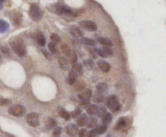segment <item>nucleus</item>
Listing matches in <instances>:
<instances>
[{"label": "nucleus", "instance_id": "obj_1", "mask_svg": "<svg viewBox=\"0 0 166 137\" xmlns=\"http://www.w3.org/2000/svg\"><path fill=\"white\" fill-rule=\"evenodd\" d=\"M10 45L14 52L19 56H24L26 55V46L24 44L22 40H20L19 38H15L14 40H12L10 42Z\"/></svg>", "mask_w": 166, "mask_h": 137}, {"label": "nucleus", "instance_id": "obj_2", "mask_svg": "<svg viewBox=\"0 0 166 137\" xmlns=\"http://www.w3.org/2000/svg\"><path fill=\"white\" fill-rule=\"evenodd\" d=\"M106 104L107 107L110 108V110L112 112H116V111H119L121 107L118 99L115 95H110V96L107 97L106 99Z\"/></svg>", "mask_w": 166, "mask_h": 137}, {"label": "nucleus", "instance_id": "obj_3", "mask_svg": "<svg viewBox=\"0 0 166 137\" xmlns=\"http://www.w3.org/2000/svg\"><path fill=\"white\" fill-rule=\"evenodd\" d=\"M25 112H26V110L24 107L20 104L13 105L8 109V113L12 116H15V117H21L25 114Z\"/></svg>", "mask_w": 166, "mask_h": 137}, {"label": "nucleus", "instance_id": "obj_4", "mask_svg": "<svg viewBox=\"0 0 166 137\" xmlns=\"http://www.w3.org/2000/svg\"><path fill=\"white\" fill-rule=\"evenodd\" d=\"M29 15L34 21H38L42 18L43 12L37 4H32L29 9Z\"/></svg>", "mask_w": 166, "mask_h": 137}, {"label": "nucleus", "instance_id": "obj_5", "mask_svg": "<svg viewBox=\"0 0 166 137\" xmlns=\"http://www.w3.org/2000/svg\"><path fill=\"white\" fill-rule=\"evenodd\" d=\"M26 121L28 125L36 127L39 125V115L36 112H32L26 115Z\"/></svg>", "mask_w": 166, "mask_h": 137}, {"label": "nucleus", "instance_id": "obj_6", "mask_svg": "<svg viewBox=\"0 0 166 137\" xmlns=\"http://www.w3.org/2000/svg\"><path fill=\"white\" fill-rule=\"evenodd\" d=\"M79 25L80 27H82L84 29L92 31V32H94V31L97 30V24L93 21H91V20H83V21H80L79 23Z\"/></svg>", "mask_w": 166, "mask_h": 137}, {"label": "nucleus", "instance_id": "obj_7", "mask_svg": "<svg viewBox=\"0 0 166 137\" xmlns=\"http://www.w3.org/2000/svg\"><path fill=\"white\" fill-rule=\"evenodd\" d=\"M106 130H107V126H106V124L104 123L103 125H101V126L97 127L92 128V130L88 134V136H96L97 135H101V134L106 132Z\"/></svg>", "mask_w": 166, "mask_h": 137}, {"label": "nucleus", "instance_id": "obj_8", "mask_svg": "<svg viewBox=\"0 0 166 137\" xmlns=\"http://www.w3.org/2000/svg\"><path fill=\"white\" fill-rule=\"evenodd\" d=\"M128 125V119L126 117H122L120 118L117 121V124H116V129L117 130H122L126 128Z\"/></svg>", "mask_w": 166, "mask_h": 137}, {"label": "nucleus", "instance_id": "obj_9", "mask_svg": "<svg viewBox=\"0 0 166 137\" xmlns=\"http://www.w3.org/2000/svg\"><path fill=\"white\" fill-rule=\"evenodd\" d=\"M97 65L101 69V70L102 72H104V73H108L110 70V68H111L110 64L108 63L107 61H102V60L99 61L98 62H97Z\"/></svg>", "mask_w": 166, "mask_h": 137}, {"label": "nucleus", "instance_id": "obj_10", "mask_svg": "<svg viewBox=\"0 0 166 137\" xmlns=\"http://www.w3.org/2000/svg\"><path fill=\"white\" fill-rule=\"evenodd\" d=\"M67 132L70 136H75L79 133V130H78V127L75 125V124H70L67 127Z\"/></svg>", "mask_w": 166, "mask_h": 137}, {"label": "nucleus", "instance_id": "obj_11", "mask_svg": "<svg viewBox=\"0 0 166 137\" xmlns=\"http://www.w3.org/2000/svg\"><path fill=\"white\" fill-rule=\"evenodd\" d=\"M58 64H59V66L64 70H68L69 68H70V63L67 61V58H65L63 56H61L58 59Z\"/></svg>", "mask_w": 166, "mask_h": 137}, {"label": "nucleus", "instance_id": "obj_12", "mask_svg": "<svg viewBox=\"0 0 166 137\" xmlns=\"http://www.w3.org/2000/svg\"><path fill=\"white\" fill-rule=\"evenodd\" d=\"M88 119V116L85 114H82L81 115H79V118L76 120V123L77 125L79 127H83L84 125L87 124Z\"/></svg>", "mask_w": 166, "mask_h": 137}, {"label": "nucleus", "instance_id": "obj_13", "mask_svg": "<svg viewBox=\"0 0 166 137\" xmlns=\"http://www.w3.org/2000/svg\"><path fill=\"white\" fill-rule=\"evenodd\" d=\"M10 28L9 23L5 20L0 19V33H6Z\"/></svg>", "mask_w": 166, "mask_h": 137}, {"label": "nucleus", "instance_id": "obj_14", "mask_svg": "<svg viewBox=\"0 0 166 137\" xmlns=\"http://www.w3.org/2000/svg\"><path fill=\"white\" fill-rule=\"evenodd\" d=\"M97 40V41H98L101 45H104V46H106V47H111V46L113 45L112 41H110V39L106 38V37H98Z\"/></svg>", "mask_w": 166, "mask_h": 137}, {"label": "nucleus", "instance_id": "obj_15", "mask_svg": "<svg viewBox=\"0 0 166 137\" xmlns=\"http://www.w3.org/2000/svg\"><path fill=\"white\" fill-rule=\"evenodd\" d=\"M78 97L80 99H90V98L92 97V90L89 89H85L80 93Z\"/></svg>", "mask_w": 166, "mask_h": 137}, {"label": "nucleus", "instance_id": "obj_16", "mask_svg": "<svg viewBox=\"0 0 166 137\" xmlns=\"http://www.w3.org/2000/svg\"><path fill=\"white\" fill-rule=\"evenodd\" d=\"M77 73L75 72V71L72 70L70 73H69V76H68L67 78V83L70 84V85H73L75 82H76V78H77Z\"/></svg>", "mask_w": 166, "mask_h": 137}, {"label": "nucleus", "instance_id": "obj_17", "mask_svg": "<svg viewBox=\"0 0 166 137\" xmlns=\"http://www.w3.org/2000/svg\"><path fill=\"white\" fill-rule=\"evenodd\" d=\"M61 50H62L63 54L66 56H71V55H72V50H71V48H70V47H69L67 45H66V44H63V45H61Z\"/></svg>", "mask_w": 166, "mask_h": 137}, {"label": "nucleus", "instance_id": "obj_18", "mask_svg": "<svg viewBox=\"0 0 166 137\" xmlns=\"http://www.w3.org/2000/svg\"><path fill=\"white\" fill-rule=\"evenodd\" d=\"M107 89H108V85L105 83V82H101V83H99L97 85V92L101 93V94H105L107 92Z\"/></svg>", "mask_w": 166, "mask_h": 137}, {"label": "nucleus", "instance_id": "obj_19", "mask_svg": "<svg viewBox=\"0 0 166 137\" xmlns=\"http://www.w3.org/2000/svg\"><path fill=\"white\" fill-rule=\"evenodd\" d=\"M36 39H37V43H38V45H40V46H42V47L45 46L46 41H45V36H44L42 33H38V35L36 36Z\"/></svg>", "mask_w": 166, "mask_h": 137}, {"label": "nucleus", "instance_id": "obj_20", "mask_svg": "<svg viewBox=\"0 0 166 137\" xmlns=\"http://www.w3.org/2000/svg\"><path fill=\"white\" fill-rule=\"evenodd\" d=\"M72 70L78 74H83V67L81 65V64L78 63L77 61L72 64Z\"/></svg>", "mask_w": 166, "mask_h": 137}, {"label": "nucleus", "instance_id": "obj_21", "mask_svg": "<svg viewBox=\"0 0 166 137\" xmlns=\"http://www.w3.org/2000/svg\"><path fill=\"white\" fill-rule=\"evenodd\" d=\"M101 119H102V123H104L105 124H109V123H110L112 122L113 117H112L111 114L108 113V112H106V114L101 117Z\"/></svg>", "mask_w": 166, "mask_h": 137}, {"label": "nucleus", "instance_id": "obj_22", "mask_svg": "<svg viewBox=\"0 0 166 137\" xmlns=\"http://www.w3.org/2000/svg\"><path fill=\"white\" fill-rule=\"evenodd\" d=\"M71 33L76 37L83 36V33L81 32V30L78 28H76V27H72V28H71Z\"/></svg>", "mask_w": 166, "mask_h": 137}, {"label": "nucleus", "instance_id": "obj_23", "mask_svg": "<svg viewBox=\"0 0 166 137\" xmlns=\"http://www.w3.org/2000/svg\"><path fill=\"white\" fill-rule=\"evenodd\" d=\"M97 109H98V107H97L94 104H92V105H89V107L87 108V112L88 114H89L91 115H96L97 112Z\"/></svg>", "mask_w": 166, "mask_h": 137}, {"label": "nucleus", "instance_id": "obj_24", "mask_svg": "<svg viewBox=\"0 0 166 137\" xmlns=\"http://www.w3.org/2000/svg\"><path fill=\"white\" fill-rule=\"evenodd\" d=\"M59 115L63 119H64L67 121H68L69 119H71V115L69 114V112L67 111H66L64 109H60L59 110Z\"/></svg>", "mask_w": 166, "mask_h": 137}, {"label": "nucleus", "instance_id": "obj_25", "mask_svg": "<svg viewBox=\"0 0 166 137\" xmlns=\"http://www.w3.org/2000/svg\"><path fill=\"white\" fill-rule=\"evenodd\" d=\"M12 20L14 22V24H16V25H19V23H21V19H22V17H21V15L19 13H15L14 15L12 16Z\"/></svg>", "mask_w": 166, "mask_h": 137}, {"label": "nucleus", "instance_id": "obj_26", "mask_svg": "<svg viewBox=\"0 0 166 137\" xmlns=\"http://www.w3.org/2000/svg\"><path fill=\"white\" fill-rule=\"evenodd\" d=\"M97 119H94V118H92V119H88V121L87 123V127L88 128H94L97 127Z\"/></svg>", "mask_w": 166, "mask_h": 137}, {"label": "nucleus", "instance_id": "obj_27", "mask_svg": "<svg viewBox=\"0 0 166 137\" xmlns=\"http://www.w3.org/2000/svg\"><path fill=\"white\" fill-rule=\"evenodd\" d=\"M49 51H50V52L53 53V54H57V53H58L56 43H54L53 41H51V42L49 44Z\"/></svg>", "mask_w": 166, "mask_h": 137}, {"label": "nucleus", "instance_id": "obj_28", "mask_svg": "<svg viewBox=\"0 0 166 137\" xmlns=\"http://www.w3.org/2000/svg\"><path fill=\"white\" fill-rule=\"evenodd\" d=\"M103 100H104V95L101 93L97 92V94L93 97V101L97 103H101L103 102Z\"/></svg>", "mask_w": 166, "mask_h": 137}, {"label": "nucleus", "instance_id": "obj_29", "mask_svg": "<svg viewBox=\"0 0 166 137\" xmlns=\"http://www.w3.org/2000/svg\"><path fill=\"white\" fill-rule=\"evenodd\" d=\"M94 52H96L97 54H98L100 56H101V57H104V58H106V57H108V56H107V54L106 53V52L104 51V49H103V48H94Z\"/></svg>", "mask_w": 166, "mask_h": 137}, {"label": "nucleus", "instance_id": "obj_30", "mask_svg": "<svg viewBox=\"0 0 166 137\" xmlns=\"http://www.w3.org/2000/svg\"><path fill=\"white\" fill-rule=\"evenodd\" d=\"M80 115H81V109L79 107L76 108L71 113V116H72V118H73V119H77Z\"/></svg>", "mask_w": 166, "mask_h": 137}, {"label": "nucleus", "instance_id": "obj_31", "mask_svg": "<svg viewBox=\"0 0 166 137\" xmlns=\"http://www.w3.org/2000/svg\"><path fill=\"white\" fill-rule=\"evenodd\" d=\"M106 107H104V106H101V107H99L98 109H97V114L98 115L99 117H101V118L103 115L106 114Z\"/></svg>", "mask_w": 166, "mask_h": 137}, {"label": "nucleus", "instance_id": "obj_32", "mask_svg": "<svg viewBox=\"0 0 166 137\" xmlns=\"http://www.w3.org/2000/svg\"><path fill=\"white\" fill-rule=\"evenodd\" d=\"M50 40H51V41H53V42H54V43H56L57 44V43H59V42H60L61 38L58 34L52 33L50 35Z\"/></svg>", "mask_w": 166, "mask_h": 137}, {"label": "nucleus", "instance_id": "obj_33", "mask_svg": "<svg viewBox=\"0 0 166 137\" xmlns=\"http://www.w3.org/2000/svg\"><path fill=\"white\" fill-rule=\"evenodd\" d=\"M90 105V101L89 99H81V101L79 102V106L81 107L88 108Z\"/></svg>", "mask_w": 166, "mask_h": 137}, {"label": "nucleus", "instance_id": "obj_34", "mask_svg": "<svg viewBox=\"0 0 166 137\" xmlns=\"http://www.w3.org/2000/svg\"><path fill=\"white\" fill-rule=\"evenodd\" d=\"M47 127L49 128H53L57 127V122L54 119H49L47 121Z\"/></svg>", "mask_w": 166, "mask_h": 137}, {"label": "nucleus", "instance_id": "obj_35", "mask_svg": "<svg viewBox=\"0 0 166 137\" xmlns=\"http://www.w3.org/2000/svg\"><path fill=\"white\" fill-rule=\"evenodd\" d=\"M83 41L84 44L89 45V46H95L96 45L95 41L92 40V39H89V38H83Z\"/></svg>", "mask_w": 166, "mask_h": 137}, {"label": "nucleus", "instance_id": "obj_36", "mask_svg": "<svg viewBox=\"0 0 166 137\" xmlns=\"http://www.w3.org/2000/svg\"><path fill=\"white\" fill-rule=\"evenodd\" d=\"M61 133H62V128H61L60 127H56L55 129L53 130V136H60Z\"/></svg>", "mask_w": 166, "mask_h": 137}, {"label": "nucleus", "instance_id": "obj_37", "mask_svg": "<svg viewBox=\"0 0 166 137\" xmlns=\"http://www.w3.org/2000/svg\"><path fill=\"white\" fill-rule=\"evenodd\" d=\"M11 103V101L5 98H0V106H6Z\"/></svg>", "mask_w": 166, "mask_h": 137}, {"label": "nucleus", "instance_id": "obj_38", "mask_svg": "<svg viewBox=\"0 0 166 137\" xmlns=\"http://www.w3.org/2000/svg\"><path fill=\"white\" fill-rule=\"evenodd\" d=\"M103 49H104V51L106 52V53L107 54L108 56H111L113 55V51L110 48H103Z\"/></svg>", "mask_w": 166, "mask_h": 137}, {"label": "nucleus", "instance_id": "obj_39", "mask_svg": "<svg viewBox=\"0 0 166 137\" xmlns=\"http://www.w3.org/2000/svg\"><path fill=\"white\" fill-rule=\"evenodd\" d=\"M87 133H88V132L86 130H85V129H81L79 131V136L80 137L86 136H87Z\"/></svg>", "mask_w": 166, "mask_h": 137}, {"label": "nucleus", "instance_id": "obj_40", "mask_svg": "<svg viewBox=\"0 0 166 137\" xmlns=\"http://www.w3.org/2000/svg\"><path fill=\"white\" fill-rule=\"evenodd\" d=\"M0 49H1V51L3 52L4 54L10 55V51H9V49H8L7 47H1V48H0Z\"/></svg>", "mask_w": 166, "mask_h": 137}, {"label": "nucleus", "instance_id": "obj_41", "mask_svg": "<svg viewBox=\"0 0 166 137\" xmlns=\"http://www.w3.org/2000/svg\"><path fill=\"white\" fill-rule=\"evenodd\" d=\"M77 61V56H76V55L75 54V53H73V55H71V62H72V64L75 63V62H76Z\"/></svg>", "mask_w": 166, "mask_h": 137}, {"label": "nucleus", "instance_id": "obj_42", "mask_svg": "<svg viewBox=\"0 0 166 137\" xmlns=\"http://www.w3.org/2000/svg\"><path fill=\"white\" fill-rule=\"evenodd\" d=\"M42 52H43V54L45 56V57H46L47 59H49V60L51 59V57H50V54H49V52H47L46 50H44V49H42Z\"/></svg>", "mask_w": 166, "mask_h": 137}, {"label": "nucleus", "instance_id": "obj_43", "mask_svg": "<svg viewBox=\"0 0 166 137\" xmlns=\"http://www.w3.org/2000/svg\"><path fill=\"white\" fill-rule=\"evenodd\" d=\"M5 0H0V9H2L3 8V3Z\"/></svg>", "mask_w": 166, "mask_h": 137}, {"label": "nucleus", "instance_id": "obj_44", "mask_svg": "<svg viewBox=\"0 0 166 137\" xmlns=\"http://www.w3.org/2000/svg\"><path fill=\"white\" fill-rule=\"evenodd\" d=\"M2 61H3V56H2V55L0 54V63L2 62Z\"/></svg>", "mask_w": 166, "mask_h": 137}]
</instances>
